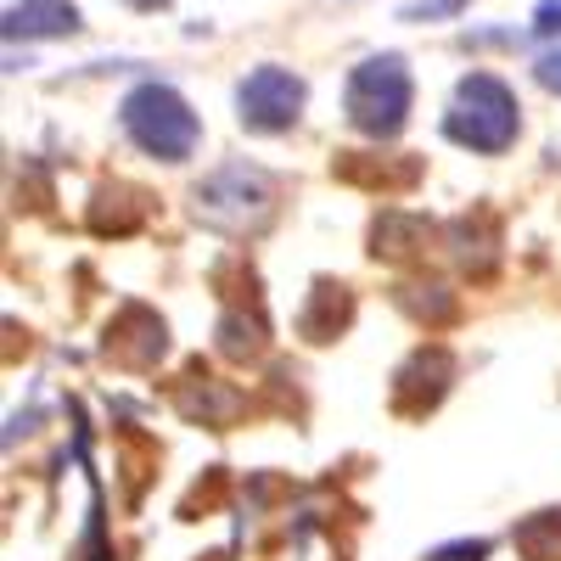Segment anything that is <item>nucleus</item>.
Masks as SVG:
<instances>
[{
  "instance_id": "obj_1",
  "label": "nucleus",
  "mask_w": 561,
  "mask_h": 561,
  "mask_svg": "<svg viewBox=\"0 0 561 561\" xmlns=\"http://www.w3.org/2000/svg\"><path fill=\"white\" fill-rule=\"evenodd\" d=\"M118 124H124V135L135 140L140 152L163 158V163H185V158L197 152V140H203L197 113L185 107V96H180L174 84H158V79L129 90L124 107H118Z\"/></svg>"
},
{
  "instance_id": "obj_2",
  "label": "nucleus",
  "mask_w": 561,
  "mask_h": 561,
  "mask_svg": "<svg viewBox=\"0 0 561 561\" xmlns=\"http://www.w3.org/2000/svg\"><path fill=\"white\" fill-rule=\"evenodd\" d=\"M523 118H517V96H511V84L494 79V73H466L455 84V102L444 113V135L466 152H505L511 140H517Z\"/></svg>"
},
{
  "instance_id": "obj_3",
  "label": "nucleus",
  "mask_w": 561,
  "mask_h": 561,
  "mask_svg": "<svg viewBox=\"0 0 561 561\" xmlns=\"http://www.w3.org/2000/svg\"><path fill=\"white\" fill-rule=\"evenodd\" d=\"M410 96H415V84H410V68L399 51H382V57H365L348 84H343V107H348V124L370 140H393L410 118Z\"/></svg>"
},
{
  "instance_id": "obj_4",
  "label": "nucleus",
  "mask_w": 561,
  "mask_h": 561,
  "mask_svg": "<svg viewBox=\"0 0 561 561\" xmlns=\"http://www.w3.org/2000/svg\"><path fill=\"white\" fill-rule=\"evenodd\" d=\"M192 203H197L203 225L230 230V237H253V230H264L270 214H275V180L253 163H225L197 185Z\"/></svg>"
},
{
  "instance_id": "obj_5",
  "label": "nucleus",
  "mask_w": 561,
  "mask_h": 561,
  "mask_svg": "<svg viewBox=\"0 0 561 561\" xmlns=\"http://www.w3.org/2000/svg\"><path fill=\"white\" fill-rule=\"evenodd\" d=\"M304 102H309L304 79H298L293 68H275V62L253 68V73L237 84V118H242V129H253V135L293 129V124L304 118Z\"/></svg>"
},
{
  "instance_id": "obj_6",
  "label": "nucleus",
  "mask_w": 561,
  "mask_h": 561,
  "mask_svg": "<svg viewBox=\"0 0 561 561\" xmlns=\"http://www.w3.org/2000/svg\"><path fill=\"white\" fill-rule=\"evenodd\" d=\"M449 377H455V359H449L444 348H421V354H410V359H404V370L393 377V404H399L404 415L433 410V404L444 399Z\"/></svg>"
},
{
  "instance_id": "obj_7",
  "label": "nucleus",
  "mask_w": 561,
  "mask_h": 561,
  "mask_svg": "<svg viewBox=\"0 0 561 561\" xmlns=\"http://www.w3.org/2000/svg\"><path fill=\"white\" fill-rule=\"evenodd\" d=\"M107 354L124 359V365H152L163 354V320L152 309L129 304L113 325H107Z\"/></svg>"
},
{
  "instance_id": "obj_8",
  "label": "nucleus",
  "mask_w": 561,
  "mask_h": 561,
  "mask_svg": "<svg viewBox=\"0 0 561 561\" xmlns=\"http://www.w3.org/2000/svg\"><path fill=\"white\" fill-rule=\"evenodd\" d=\"M348 314H354L348 287H332V280H320L314 298H309V309L298 314V332H304L309 343H332L343 325H348Z\"/></svg>"
},
{
  "instance_id": "obj_9",
  "label": "nucleus",
  "mask_w": 561,
  "mask_h": 561,
  "mask_svg": "<svg viewBox=\"0 0 561 561\" xmlns=\"http://www.w3.org/2000/svg\"><path fill=\"white\" fill-rule=\"evenodd\" d=\"M79 28V12L68 0H23V7L7 12V34L18 39H51V34H73Z\"/></svg>"
},
{
  "instance_id": "obj_10",
  "label": "nucleus",
  "mask_w": 561,
  "mask_h": 561,
  "mask_svg": "<svg viewBox=\"0 0 561 561\" xmlns=\"http://www.w3.org/2000/svg\"><path fill=\"white\" fill-rule=\"evenodd\" d=\"M449 242H455V259H460L466 270H472V275H489V270H494V259H500V253H494V248H500V230H494V219H489V214H478V219L466 214V219L449 230Z\"/></svg>"
},
{
  "instance_id": "obj_11",
  "label": "nucleus",
  "mask_w": 561,
  "mask_h": 561,
  "mask_svg": "<svg viewBox=\"0 0 561 561\" xmlns=\"http://www.w3.org/2000/svg\"><path fill=\"white\" fill-rule=\"evenodd\" d=\"M180 410H185V415H203V421H225V415L242 410V393H230V388H219V382H208V377H185Z\"/></svg>"
},
{
  "instance_id": "obj_12",
  "label": "nucleus",
  "mask_w": 561,
  "mask_h": 561,
  "mask_svg": "<svg viewBox=\"0 0 561 561\" xmlns=\"http://www.w3.org/2000/svg\"><path fill=\"white\" fill-rule=\"evenodd\" d=\"M517 550L528 561H561V511H539L517 528Z\"/></svg>"
},
{
  "instance_id": "obj_13",
  "label": "nucleus",
  "mask_w": 561,
  "mask_h": 561,
  "mask_svg": "<svg viewBox=\"0 0 561 561\" xmlns=\"http://www.w3.org/2000/svg\"><path fill=\"white\" fill-rule=\"evenodd\" d=\"M219 348H225L230 359H248V354H259V348H264V320L225 314V320H219Z\"/></svg>"
},
{
  "instance_id": "obj_14",
  "label": "nucleus",
  "mask_w": 561,
  "mask_h": 561,
  "mask_svg": "<svg viewBox=\"0 0 561 561\" xmlns=\"http://www.w3.org/2000/svg\"><path fill=\"white\" fill-rule=\"evenodd\" d=\"M534 79L550 90V96H561V51H545V57L534 62Z\"/></svg>"
},
{
  "instance_id": "obj_15",
  "label": "nucleus",
  "mask_w": 561,
  "mask_h": 561,
  "mask_svg": "<svg viewBox=\"0 0 561 561\" xmlns=\"http://www.w3.org/2000/svg\"><path fill=\"white\" fill-rule=\"evenodd\" d=\"M534 34H561V0H545L534 12Z\"/></svg>"
},
{
  "instance_id": "obj_16",
  "label": "nucleus",
  "mask_w": 561,
  "mask_h": 561,
  "mask_svg": "<svg viewBox=\"0 0 561 561\" xmlns=\"http://www.w3.org/2000/svg\"><path fill=\"white\" fill-rule=\"evenodd\" d=\"M124 7H135V12H158V7H169V0H124Z\"/></svg>"
},
{
  "instance_id": "obj_17",
  "label": "nucleus",
  "mask_w": 561,
  "mask_h": 561,
  "mask_svg": "<svg viewBox=\"0 0 561 561\" xmlns=\"http://www.w3.org/2000/svg\"><path fill=\"white\" fill-rule=\"evenodd\" d=\"M444 7H460V0H444Z\"/></svg>"
}]
</instances>
